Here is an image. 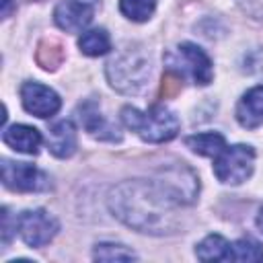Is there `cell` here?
<instances>
[{
	"label": "cell",
	"instance_id": "cell-1",
	"mask_svg": "<svg viewBox=\"0 0 263 263\" xmlns=\"http://www.w3.org/2000/svg\"><path fill=\"white\" fill-rule=\"evenodd\" d=\"M107 203L115 218L144 234H171L181 224V203L158 181H123L109 191Z\"/></svg>",
	"mask_w": 263,
	"mask_h": 263
},
{
	"label": "cell",
	"instance_id": "cell-2",
	"mask_svg": "<svg viewBox=\"0 0 263 263\" xmlns=\"http://www.w3.org/2000/svg\"><path fill=\"white\" fill-rule=\"evenodd\" d=\"M109 84L125 95H134L144 88L150 76V60L140 45H123L107 62L105 68Z\"/></svg>",
	"mask_w": 263,
	"mask_h": 263
},
{
	"label": "cell",
	"instance_id": "cell-3",
	"mask_svg": "<svg viewBox=\"0 0 263 263\" xmlns=\"http://www.w3.org/2000/svg\"><path fill=\"white\" fill-rule=\"evenodd\" d=\"M121 121L127 129L136 132L144 142H168L179 132V119L173 111L166 107L154 105L148 111H140L136 107H123L121 109Z\"/></svg>",
	"mask_w": 263,
	"mask_h": 263
},
{
	"label": "cell",
	"instance_id": "cell-4",
	"mask_svg": "<svg viewBox=\"0 0 263 263\" xmlns=\"http://www.w3.org/2000/svg\"><path fill=\"white\" fill-rule=\"evenodd\" d=\"M166 66H168V70L177 72L181 78L189 76V78H193L195 84H201V86L210 84L214 78L212 60L195 43H181L173 51H168Z\"/></svg>",
	"mask_w": 263,
	"mask_h": 263
},
{
	"label": "cell",
	"instance_id": "cell-5",
	"mask_svg": "<svg viewBox=\"0 0 263 263\" xmlns=\"http://www.w3.org/2000/svg\"><path fill=\"white\" fill-rule=\"evenodd\" d=\"M255 150L247 144L226 146L214 160V175L226 185H240L253 175Z\"/></svg>",
	"mask_w": 263,
	"mask_h": 263
},
{
	"label": "cell",
	"instance_id": "cell-6",
	"mask_svg": "<svg viewBox=\"0 0 263 263\" xmlns=\"http://www.w3.org/2000/svg\"><path fill=\"white\" fill-rule=\"evenodd\" d=\"M16 230L29 247L39 249V247H45L58 234L60 224L49 212L35 208V210H25L16 218Z\"/></svg>",
	"mask_w": 263,
	"mask_h": 263
},
{
	"label": "cell",
	"instance_id": "cell-7",
	"mask_svg": "<svg viewBox=\"0 0 263 263\" xmlns=\"http://www.w3.org/2000/svg\"><path fill=\"white\" fill-rule=\"evenodd\" d=\"M2 183L12 191H47L49 177L35 164L2 158Z\"/></svg>",
	"mask_w": 263,
	"mask_h": 263
},
{
	"label": "cell",
	"instance_id": "cell-8",
	"mask_svg": "<svg viewBox=\"0 0 263 263\" xmlns=\"http://www.w3.org/2000/svg\"><path fill=\"white\" fill-rule=\"evenodd\" d=\"M181 205L183 203H191L199 191V181L193 175V171H189L185 164H177V166H168L160 171V177L156 179Z\"/></svg>",
	"mask_w": 263,
	"mask_h": 263
},
{
	"label": "cell",
	"instance_id": "cell-9",
	"mask_svg": "<svg viewBox=\"0 0 263 263\" xmlns=\"http://www.w3.org/2000/svg\"><path fill=\"white\" fill-rule=\"evenodd\" d=\"M21 101L23 107L35 117H51L62 105L58 92L39 82H25L21 86Z\"/></svg>",
	"mask_w": 263,
	"mask_h": 263
},
{
	"label": "cell",
	"instance_id": "cell-10",
	"mask_svg": "<svg viewBox=\"0 0 263 263\" xmlns=\"http://www.w3.org/2000/svg\"><path fill=\"white\" fill-rule=\"evenodd\" d=\"M92 6L84 0H62L53 10V21L66 33H78L92 21Z\"/></svg>",
	"mask_w": 263,
	"mask_h": 263
},
{
	"label": "cell",
	"instance_id": "cell-11",
	"mask_svg": "<svg viewBox=\"0 0 263 263\" xmlns=\"http://www.w3.org/2000/svg\"><path fill=\"white\" fill-rule=\"evenodd\" d=\"M236 119L242 127L255 129L263 121V86H253L247 90L236 105Z\"/></svg>",
	"mask_w": 263,
	"mask_h": 263
},
{
	"label": "cell",
	"instance_id": "cell-12",
	"mask_svg": "<svg viewBox=\"0 0 263 263\" xmlns=\"http://www.w3.org/2000/svg\"><path fill=\"white\" fill-rule=\"evenodd\" d=\"M80 123L84 125V129L92 136V138H99V140H119V132L117 127H113L103 115L101 111L97 109V105L92 101H86L84 105H80Z\"/></svg>",
	"mask_w": 263,
	"mask_h": 263
},
{
	"label": "cell",
	"instance_id": "cell-13",
	"mask_svg": "<svg viewBox=\"0 0 263 263\" xmlns=\"http://www.w3.org/2000/svg\"><path fill=\"white\" fill-rule=\"evenodd\" d=\"M2 140L6 146H10L16 152L23 154H37L39 146H41V134L31 127V125H23V123H14L10 127H6L2 132Z\"/></svg>",
	"mask_w": 263,
	"mask_h": 263
},
{
	"label": "cell",
	"instance_id": "cell-14",
	"mask_svg": "<svg viewBox=\"0 0 263 263\" xmlns=\"http://www.w3.org/2000/svg\"><path fill=\"white\" fill-rule=\"evenodd\" d=\"M47 148L58 158H70L76 150V127L72 121H58L47 136Z\"/></svg>",
	"mask_w": 263,
	"mask_h": 263
},
{
	"label": "cell",
	"instance_id": "cell-15",
	"mask_svg": "<svg viewBox=\"0 0 263 263\" xmlns=\"http://www.w3.org/2000/svg\"><path fill=\"white\" fill-rule=\"evenodd\" d=\"M185 144L187 148H191L195 154H201V156H218L226 148V140L218 132H203V134L189 136L185 138Z\"/></svg>",
	"mask_w": 263,
	"mask_h": 263
},
{
	"label": "cell",
	"instance_id": "cell-16",
	"mask_svg": "<svg viewBox=\"0 0 263 263\" xmlns=\"http://www.w3.org/2000/svg\"><path fill=\"white\" fill-rule=\"evenodd\" d=\"M228 253L230 242L220 234H210L195 247V255L201 261H228Z\"/></svg>",
	"mask_w": 263,
	"mask_h": 263
},
{
	"label": "cell",
	"instance_id": "cell-17",
	"mask_svg": "<svg viewBox=\"0 0 263 263\" xmlns=\"http://www.w3.org/2000/svg\"><path fill=\"white\" fill-rule=\"evenodd\" d=\"M78 47L84 55H90V58H97V55H103L111 49V39H109V33L105 29H90V31H84L78 39Z\"/></svg>",
	"mask_w": 263,
	"mask_h": 263
},
{
	"label": "cell",
	"instance_id": "cell-18",
	"mask_svg": "<svg viewBox=\"0 0 263 263\" xmlns=\"http://www.w3.org/2000/svg\"><path fill=\"white\" fill-rule=\"evenodd\" d=\"M37 62L43 70H55L64 62V49L55 39H43L37 45Z\"/></svg>",
	"mask_w": 263,
	"mask_h": 263
},
{
	"label": "cell",
	"instance_id": "cell-19",
	"mask_svg": "<svg viewBox=\"0 0 263 263\" xmlns=\"http://www.w3.org/2000/svg\"><path fill=\"white\" fill-rule=\"evenodd\" d=\"M156 0H119V10L125 18L144 23L154 14Z\"/></svg>",
	"mask_w": 263,
	"mask_h": 263
},
{
	"label": "cell",
	"instance_id": "cell-20",
	"mask_svg": "<svg viewBox=\"0 0 263 263\" xmlns=\"http://www.w3.org/2000/svg\"><path fill=\"white\" fill-rule=\"evenodd\" d=\"M228 261H263V247L251 238H240L230 245Z\"/></svg>",
	"mask_w": 263,
	"mask_h": 263
},
{
	"label": "cell",
	"instance_id": "cell-21",
	"mask_svg": "<svg viewBox=\"0 0 263 263\" xmlns=\"http://www.w3.org/2000/svg\"><path fill=\"white\" fill-rule=\"evenodd\" d=\"M92 257L99 261H134L136 253L117 242H99L95 247Z\"/></svg>",
	"mask_w": 263,
	"mask_h": 263
},
{
	"label": "cell",
	"instance_id": "cell-22",
	"mask_svg": "<svg viewBox=\"0 0 263 263\" xmlns=\"http://www.w3.org/2000/svg\"><path fill=\"white\" fill-rule=\"evenodd\" d=\"M181 82H183V78H181L177 72L166 70V74L162 76V84H160V97H162V99H173V97H177L179 90H181Z\"/></svg>",
	"mask_w": 263,
	"mask_h": 263
},
{
	"label": "cell",
	"instance_id": "cell-23",
	"mask_svg": "<svg viewBox=\"0 0 263 263\" xmlns=\"http://www.w3.org/2000/svg\"><path fill=\"white\" fill-rule=\"evenodd\" d=\"M10 236H12V230H10V214L4 208L2 210V242L8 245L10 242Z\"/></svg>",
	"mask_w": 263,
	"mask_h": 263
},
{
	"label": "cell",
	"instance_id": "cell-24",
	"mask_svg": "<svg viewBox=\"0 0 263 263\" xmlns=\"http://www.w3.org/2000/svg\"><path fill=\"white\" fill-rule=\"evenodd\" d=\"M12 10V0H2V18H6Z\"/></svg>",
	"mask_w": 263,
	"mask_h": 263
},
{
	"label": "cell",
	"instance_id": "cell-25",
	"mask_svg": "<svg viewBox=\"0 0 263 263\" xmlns=\"http://www.w3.org/2000/svg\"><path fill=\"white\" fill-rule=\"evenodd\" d=\"M257 226L261 228V232H263V208L259 210V214H257Z\"/></svg>",
	"mask_w": 263,
	"mask_h": 263
}]
</instances>
